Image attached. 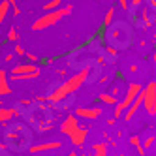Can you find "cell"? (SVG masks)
Instances as JSON below:
<instances>
[{
  "label": "cell",
  "mask_w": 156,
  "mask_h": 156,
  "mask_svg": "<svg viewBox=\"0 0 156 156\" xmlns=\"http://www.w3.org/2000/svg\"><path fill=\"white\" fill-rule=\"evenodd\" d=\"M96 68H98L96 64H92V66H83L81 72L73 73L72 77H68L66 81H62L60 85L55 87L53 90L45 96V102H49L51 105H57V104L64 102V100L68 98V96H72L75 90H79L83 85H88V83L96 81V77H98V73H100V72L94 73Z\"/></svg>",
  "instance_id": "obj_1"
},
{
  "label": "cell",
  "mask_w": 156,
  "mask_h": 156,
  "mask_svg": "<svg viewBox=\"0 0 156 156\" xmlns=\"http://www.w3.org/2000/svg\"><path fill=\"white\" fill-rule=\"evenodd\" d=\"M105 32V43L111 47L119 49H128L133 45V40H136V34H133V28L130 27V23H124V21H115L111 23L107 28H104Z\"/></svg>",
  "instance_id": "obj_2"
},
{
  "label": "cell",
  "mask_w": 156,
  "mask_h": 156,
  "mask_svg": "<svg viewBox=\"0 0 156 156\" xmlns=\"http://www.w3.org/2000/svg\"><path fill=\"white\" fill-rule=\"evenodd\" d=\"M4 145L8 151H13V152L28 151L32 145L30 128L27 124H21V122H15V124L8 126V130L4 132Z\"/></svg>",
  "instance_id": "obj_3"
},
{
  "label": "cell",
  "mask_w": 156,
  "mask_h": 156,
  "mask_svg": "<svg viewBox=\"0 0 156 156\" xmlns=\"http://www.w3.org/2000/svg\"><path fill=\"white\" fill-rule=\"evenodd\" d=\"M72 9H73V6L68 4L64 8H57V9H51V12H45L41 17H38L34 23H32V30H45L53 25H57L60 19H64L66 15L72 13Z\"/></svg>",
  "instance_id": "obj_4"
},
{
  "label": "cell",
  "mask_w": 156,
  "mask_h": 156,
  "mask_svg": "<svg viewBox=\"0 0 156 156\" xmlns=\"http://www.w3.org/2000/svg\"><path fill=\"white\" fill-rule=\"evenodd\" d=\"M143 90V88H141V85L139 83H136V81H133V83H130L128 87H126V92H124V96H122L120 100H119V102L115 104V119H119V117H122V115H124V111L130 107V104L133 102V100H136V96L139 94Z\"/></svg>",
  "instance_id": "obj_5"
},
{
  "label": "cell",
  "mask_w": 156,
  "mask_h": 156,
  "mask_svg": "<svg viewBox=\"0 0 156 156\" xmlns=\"http://www.w3.org/2000/svg\"><path fill=\"white\" fill-rule=\"evenodd\" d=\"M145 92V100H143V107L147 111L149 117H156V81H151L147 87L143 88Z\"/></svg>",
  "instance_id": "obj_6"
},
{
  "label": "cell",
  "mask_w": 156,
  "mask_h": 156,
  "mask_svg": "<svg viewBox=\"0 0 156 156\" xmlns=\"http://www.w3.org/2000/svg\"><path fill=\"white\" fill-rule=\"evenodd\" d=\"M104 111L100 105H90V107H77L75 109V117L81 119V120H96L100 115H102Z\"/></svg>",
  "instance_id": "obj_7"
},
{
  "label": "cell",
  "mask_w": 156,
  "mask_h": 156,
  "mask_svg": "<svg viewBox=\"0 0 156 156\" xmlns=\"http://www.w3.org/2000/svg\"><path fill=\"white\" fill-rule=\"evenodd\" d=\"M62 141H43V143H38V145H30V152L32 154H43V152H55L62 149Z\"/></svg>",
  "instance_id": "obj_8"
},
{
  "label": "cell",
  "mask_w": 156,
  "mask_h": 156,
  "mask_svg": "<svg viewBox=\"0 0 156 156\" xmlns=\"http://www.w3.org/2000/svg\"><path fill=\"white\" fill-rule=\"evenodd\" d=\"M68 137H70V143L75 149H83V145H85V141L88 137V128L87 126H77Z\"/></svg>",
  "instance_id": "obj_9"
},
{
  "label": "cell",
  "mask_w": 156,
  "mask_h": 156,
  "mask_svg": "<svg viewBox=\"0 0 156 156\" xmlns=\"http://www.w3.org/2000/svg\"><path fill=\"white\" fill-rule=\"evenodd\" d=\"M143 100H145V92L141 90V92L136 96V100L130 104V107L124 111V119H126V122H130L133 117H136V113H137V111L141 109V105H143Z\"/></svg>",
  "instance_id": "obj_10"
},
{
  "label": "cell",
  "mask_w": 156,
  "mask_h": 156,
  "mask_svg": "<svg viewBox=\"0 0 156 156\" xmlns=\"http://www.w3.org/2000/svg\"><path fill=\"white\" fill-rule=\"evenodd\" d=\"M77 126H79V119L75 117V113L73 115H66V119L60 122V132L64 133V136H70Z\"/></svg>",
  "instance_id": "obj_11"
},
{
  "label": "cell",
  "mask_w": 156,
  "mask_h": 156,
  "mask_svg": "<svg viewBox=\"0 0 156 156\" xmlns=\"http://www.w3.org/2000/svg\"><path fill=\"white\" fill-rule=\"evenodd\" d=\"M12 75H23V73H34V72H41L40 66H36L34 62H25V64H15L12 70Z\"/></svg>",
  "instance_id": "obj_12"
},
{
  "label": "cell",
  "mask_w": 156,
  "mask_h": 156,
  "mask_svg": "<svg viewBox=\"0 0 156 156\" xmlns=\"http://www.w3.org/2000/svg\"><path fill=\"white\" fill-rule=\"evenodd\" d=\"M19 115H21V111L17 107H2L0 105V122H8Z\"/></svg>",
  "instance_id": "obj_13"
},
{
  "label": "cell",
  "mask_w": 156,
  "mask_h": 156,
  "mask_svg": "<svg viewBox=\"0 0 156 156\" xmlns=\"http://www.w3.org/2000/svg\"><path fill=\"white\" fill-rule=\"evenodd\" d=\"M12 94V87H9V79L6 70H0V96H9Z\"/></svg>",
  "instance_id": "obj_14"
},
{
  "label": "cell",
  "mask_w": 156,
  "mask_h": 156,
  "mask_svg": "<svg viewBox=\"0 0 156 156\" xmlns=\"http://www.w3.org/2000/svg\"><path fill=\"white\" fill-rule=\"evenodd\" d=\"M9 9H12V6H9L8 0H0V25L6 21L8 13H9Z\"/></svg>",
  "instance_id": "obj_15"
},
{
  "label": "cell",
  "mask_w": 156,
  "mask_h": 156,
  "mask_svg": "<svg viewBox=\"0 0 156 156\" xmlns=\"http://www.w3.org/2000/svg\"><path fill=\"white\" fill-rule=\"evenodd\" d=\"M98 100H100L102 104H105V105H115V104L119 102V100H117L113 94H111V92H102V94L98 96Z\"/></svg>",
  "instance_id": "obj_16"
},
{
  "label": "cell",
  "mask_w": 156,
  "mask_h": 156,
  "mask_svg": "<svg viewBox=\"0 0 156 156\" xmlns=\"http://www.w3.org/2000/svg\"><path fill=\"white\" fill-rule=\"evenodd\" d=\"M41 72H34V73H23V75H12V81H32L40 77Z\"/></svg>",
  "instance_id": "obj_17"
},
{
  "label": "cell",
  "mask_w": 156,
  "mask_h": 156,
  "mask_svg": "<svg viewBox=\"0 0 156 156\" xmlns=\"http://www.w3.org/2000/svg\"><path fill=\"white\" fill-rule=\"evenodd\" d=\"M130 145H133V147H136V151H137L141 156H145V151H143V145H141V137H139V136H132V137H130Z\"/></svg>",
  "instance_id": "obj_18"
},
{
  "label": "cell",
  "mask_w": 156,
  "mask_h": 156,
  "mask_svg": "<svg viewBox=\"0 0 156 156\" xmlns=\"http://www.w3.org/2000/svg\"><path fill=\"white\" fill-rule=\"evenodd\" d=\"M19 40V32H17V28L15 27H12L8 30V34H6V41H9V43H15Z\"/></svg>",
  "instance_id": "obj_19"
},
{
  "label": "cell",
  "mask_w": 156,
  "mask_h": 156,
  "mask_svg": "<svg viewBox=\"0 0 156 156\" xmlns=\"http://www.w3.org/2000/svg\"><path fill=\"white\" fill-rule=\"evenodd\" d=\"M113 17H115V9L111 8V9H107V13H105V17H104V23H102V28H107L111 23H113Z\"/></svg>",
  "instance_id": "obj_20"
},
{
  "label": "cell",
  "mask_w": 156,
  "mask_h": 156,
  "mask_svg": "<svg viewBox=\"0 0 156 156\" xmlns=\"http://www.w3.org/2000/svg\"><path fill=\"white\" fill-rule=\"evenodd\" d=\"M92 151L98 152V154H107V145L105 143H92Z\"/></svg>",
  "instance_id": "obj_21"
},
{
  "label": "cell",
  "mask_w": 156,
  "mask_h": 156,
  "mask_svg": "<svg viewBox=\"0 0 156 156\" xmlns=\"http://www.w3.org/2000/svg\"><path fill=\"white\" fill-rule=\"evenodd\" d=\"M64 2V0H49V2L43 6V9L45 12H51V9H57V8H60V4Z\"/></svg>",
  "instance_id": "obj_22"
},
{
  "label": "cell",
  "mask_w": 156,
  "mask_h": 156,
  "mask_svg": "<svg viewBox=\"0 0 156 156\" xmlns=\"http://www.w3.org/2000/svg\"><path fill=\"white\" fill-rule=\"evenodd\" d=\"M13 57H15V53H9V51L0 53V58H2V62H4V64H9V62L13 60Z\"/></svg>",
  "instance_id": "obj_23"
},
{
  "label": "cell",
  "mask_w": 156,
  "mask_h": 156,
  "mask_svg": "<svg viewBox=\"0 0 156 156\" xmlns=\"http://www.w3.org/2000/svg\"><path fill=\"white\" fill-rule=\"evenodd\" d=\"M8 2H9V6H12L13 15H15V17H19V15H21V9L17 8V0H8Z\"/></svg>",
  "instance_id": "obj_24"
},
{
  "label": "cell",
  "mask_w": 156,
  "mask_h": 156,
  "mask_svg": "<svg viewBox=\"0 0 156 156\" xmlns=\"http://www.w3.org/2000/svg\"><path fill=\"white\" fill-rule=\"evenodd\" d=\"M25 57H27V60H28V62H38V60H40L38 55H32V53H27Z\"/></svg>",
  "instance_id": "obj_25"
},
{
  "label": "cell",
  "mask_w": 156,
  "mask_h": 156,
  "mask_svg": "<svg viewBox=\"0 0 156 156\" xmlns=\"http://www.w3.org/2000/svg\"><path fill=\"white\" fill-rule=\"evenodd\" d=\"M13 53H15V55H19V57H25V55H27V51H25L23 47H21V45H15Z\"/></svg>",
  "instance_id": "obj_26"
},
{
  "label": "cell",
  "mask_w": 156,
  "mask_h": 156,
  "mask_svg": "<svg viewBox=\"0 0 156 156\" xmlns=\"http://www.w3.org/2000/svg\"><path fill=\"white\" fill-rule=\"evenodd\" d=\"M119 4H120V8L124 9V12H126V9H128V6H130V2H128V0H119Z\"/></svg>",
  "instance_id": "obj_27"
},
{
  "label": "cell",
  "mask_w": 156,
  "mask_h": 156,
  "mask_svg": "<svg viewBox=\"0 0 156 156\" xmlns=\"http://www.w3.org/2000/svg\"><path fill=\"white\" fill-rule=\"evenodd\" d=\"M0 156H9L8 154V149H0Z\"/></svg>",
  "instance_id": "obj_28"
},
{
  "label": "cell",
  "mask_w": 156,
  "mask_h": 156,
  "mask_svg": "<svg viewBox=\"0 0 156 156\" xmlns=\"http://www.w3.org/2000/svg\"><path fill=\"white\" fill-rule=\"evenodd\" d=\"M36 156H57L55 152H43V154H36Z\"/></svg>",
  "instance_id": "obj_29"
},
{
  "label": "cell",
  "mask_w": 156,
  "mask_h": 156,
  "mask_svg": "<svg viewBox=\"0 0 156 156\" xmlns=\"http://www.w3.org/2000/svg\"><path fill=\"white\" fill-rule=\"evenodd\" d=\"M152 64H154V68H156V51L152 53Z\"/></svg>",
  "instance_id": "obj_30"
},
{
  "label": "cell",
  "mask_w": 156,
  "mask_h": 156,
  "mask_svg": "<svg viewBox=\"0 0 156 156\" xmlns=\"http://www.w3.org/2000/svg\"><path fill=\"white\" fill-rule=\"evenodd\" d=\"M66 156H79V154H77V151H72V152H68Z\"/></svg>",
  "instance_id": "obj_31"
},
{
  "label": "cell",
  "mask_w": 156,
  "mask_h": 156,
  "mask_svg": "<svg viewBox=\"0 0 156 156\" xmlns=\"http://www.w3.org/2000/svg\"><path fill=\"white\" fill-rule=\"evenodd\" d=\"M152 41L156 43V32H154V34H152Z\"/></svg>",
  "instance_id": "obj_32"
},
{
  "label": "cell",
  "mask_w": 156,
  "mask_h": 156,
  "mask_svg": "<svg viewBox=\"0 0 156 156\" xmlns=\"http://www.w3.org/2000/svg\"><path fill=\"white\" fill-rule=\"evenodd\" d=\"M92 156H107V154H98V152H94Z\"/></svg>",
  "instance_id": "obj_33"
},
{
  "label": "cell",
  "mask_w": 156,
  "mask_h": 156,
  "mask_svg": "<svg viewBox=\"0 0 156 156\" xmlns=\"http://www.w3.org/2000/svg\"><path fill=\"white\" fill-rule=\"evenodd\" d=\"M0 149H6V145H4V143H0Z\"/></svg>",
  "instance_id": "obj_34"
},
{
  "label": "cell",
  "mask_w": 156,
  "mask_h": 156,
  "mask_svg": "<svg viewBox=\"0 0 156 156\" xmlns=\"http://www.w3.org/2000/svg\"><path fill=\"white\" fill-rule=\"evenodd\" d=\"M154 27H156V12H154Z\"/></svg>",
  "instance_id": "obj_35"
},
{
  "label": "cell",
  "mask_w": 156,
  "mask_h": 156,
  "mask_svg": "<svg viewBox=\"0 0 156 156\" xmlns=\"http://www.w3.org/2000/svg\"><path fill=\"white\" fill-rule=\"evenodd\" d=\"M79 156H88V154H85V152H81V154H79Z\"/></svg>",
  "instance_id": "obj_36"
},
{
  "label": "cell",
  "mask_w": 156,
  "mask_h": 156,
  "mask_svg": "<svg viewBox=\"0 0 156 156\" xmlns=\"http://www.w3.org/2000/svg\"><path fill=\"white\" fill-rule=\"evenodd\" d=\"M0 53H2V47H0Z\"/></svg>",
  "instance_id": "obj_37"
},
{
  "label": "cell",
  "mask_w": 156,
  "mask_h": 156,
  "mask_svg": "<svg viewBox=\"0 0 156 156\" xmlns=\"http://www.w3.org/2000/svg\"><path fill=\"white\" fill-rule=\"evenodd\" d=\"M21 2H25V0H21Z\"/></svg>",
  "instance_id": "obj_38"
}]
</instances>
